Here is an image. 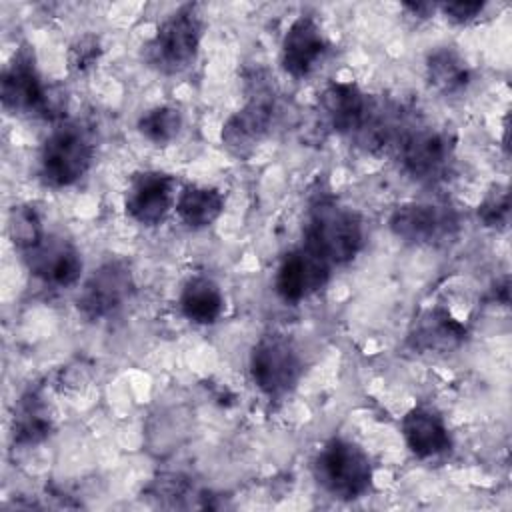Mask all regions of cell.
<instances>
[{
	"label": "cell",
	"mask_w": 512,
	"mask_h": 512,
	"mask_svg": "<svg viewBox=\"0 0 512 512\" xmlns=\"http://www.w3.org/2000/svg\"><path fill=\"white\" fill-rule=\"evenodd\" d=\"M364 226L360 216L332 198H318L304 226V244L334 264L350 262L362 248Z\"/></svg>",
	"instance_id": "1"
},
{
	"label": "cell",
	"mask_w": 512,
	"mask_h": 512,
	"mask_svg": "<svg viewBox=\"0 0 512 512\" xmlns=\"http://www.w3.org/2000/svg\"><path fill=\"white\" fill-rule=\"evenodd\" d=\"M202 14L196 4H184L172 12L144 44L146 66L164 76H174L192 66L202 40Z\"/></svg>",
	"instance_id": "2"
},
{
	"label": "cell",
	"mask_w": 512,
	"mask_h": 512,
	"mask_svg": "<svg viewBox=\"0 0 512 512\" xmlns=\"http://www.w3.org/2000/svg\"><path fill=\"white\" fill-rule=\"evenodd\" d=\"M2 106L14 114H28L40 118H58L66 108L62 92L48 88L36 68L34 54L22 46L6 64L0 80Z\"/></svg>",
	"instance_id": "3"
},
{
	"label": "cell",
	"mask_w": 512,
	"mask_h": 512,
	"mask_svg": "<svg viewBox=\"0 0 512 512\" xmlns=\"http://www.w3.org/2000/svg\"><path fill=\"white\" fill-rule=\"evenodd\" d=\"M316 482L338 500H356L372 486V462L354 442L344 438L328 440L314 458Z\"/></svg>",
	"instance_id": "4"
},
{
	"label": "cell",
	"mask_w": 512,
	"mask_h": 512,
	"mask_svg": "<svg viewBox=\"0 0 512 512\" xmlns=\"http://www.w3.org/2000/svg\"><path fill=\"white\" fill-rule=\"evenodd\" d=\"M94 142L86 128L62 124L50 132L40 150V176L52 188L76 184L92 166Z\"/></svg>",
	"instance_id": "5"
},
{
	"label": "cell",
	"mask_w": 512,
	"mask_h": 512,
	"mask_svg": "<svg viewBox=\"0 0 512 512\" xmlns=\"http://www.w3.org/2000/svg\"><path fill=\"white\" fill-rule=\"evenodd\" d=\"M302 358L294 342L284 334L262 336L250 352V376L254 386L272 400L290 394L302 376Z\"/></svg>",
	"instance_id": "6"
},
{
	"label": "cell",
	"mask_w": 512,
	"mask_h": 512,
	"mask_svg": "<svg viewBox=\"0 0 512 512\" xmlns=\"http://www.w3.org/2000/svg\"><path fill=\"white\" fill-rule=\"evenodd\" d=\"M454 142V136L444 128L410 122L392 150L408 176L434 180L448 170L454 156Z\"/></svg>",
	"instance_id": "7"
},
{
	"label": "cell",
	"mask_w": 512,
	"mask_h": 512,
	"mask_svg": "<svg viewBox=\"0 0 512 512\" xmlns=\"http://www.w3.org/2000/svg\"><path fill=\"white\" fill-rule=\"evenodd\" d=\"M134 278L126 262L108 260L96 268L84 282L76 306L86 320H104L114 316L132 296Z\"/></svg>",
	"instance_id": "8"
},
{
	"label": "cell",
	"mask_w": 512,
	"mask_h": 512,
	"mask_svg": "<svg viewBox=\"0 0 512 512\" xmlns=\"http://www.w3.org/2000/svg\"><path fill=\"white\" fill-rule=\"evenodd\" d=\"M388 224L396 238L416 246L444 244L458 230L456 212L432 202H406L392 212Z\"/></svg>",
	"instance_id": "9"
},
{
	"label": "cell",
	"mask_w": 512,
	"mask_h": 512,
	"mask_svg": "<svg viewBox=\"0 0 512 512\" xmlns=\"http://www.w3.org/2000/svg\"><path fill=\"white\" fill-rule=\"evenodd\" d=\"M332 264L318 252L302 244L288 252L280 262L274 278L276 294L290 304H298L326 286Z\"/></svg>",
	"instance_id": "10"
},
{
	"label": "cell",
	"mask_w": 512,
	"mask_h": 512,
	"mask_svg": "<svg viewBox=\"0 0 512 512\" xmlns=\"http://www.w3.org/2000/svg\"><path fill=\"white\" fill-rule=\"evenodd\" d=\"M174 202V176L158 170H146L130 180L124 198V208L134 222L142 226H156L168 216Z\"/></svg>",
	"instance_id": "11"
},
{
	"label": "cell",
	"mask_w": 512,
	"mask_h": 512,
	"mask_svg": "<svg viewBox=\"0 0 512 512\" xmlns=\"http://www.w3.org/2000/svg\"><path fill=\"white\" fill-rule=\"evenodd\" d=\"M28 270L48 286L68 288L80 280L82 256L78 248L54 234H46L38 246L24 252Z\"/></svg>",
	"instance_id": "12"
},
{
	"label": "cell",
	"mask_w": 512,
	"mask_h": 512,
	"mask_svg": "<svg viewBox=\"0 0 512 512\" xmlns=\"http://www.w3.org/2000/svg\"><path fill=\"white\" fill-rule=\"evenodd\" d=\"M326 38L312 16H298L282 38L280 62L292 78H306L322 60Z\"/></svg>",
	"instance_id": "13"
},
{
	"label": "cell",
	"mask_w": 512,
	"mask_h": 512,
	"mask_svg": "<svg viewBox=\"0 0 512 512\" xmlns=\"http://www.w3.org/2000/svg\"><path fill=\"white\" fill-rule=\"evenodd\" d=\"M274 116L272 100L266 96H256L248 100L240 110H236L222 126V144L236 156L252 152L256 144L268 134Z\"/></svg>",
	"instance_id": "14"
},
{
	"label": "cell",
	"mask_w": 512,
	"mask_h": 512,
	"mask_svg": "<svg viewBox=\"0 0 512 512\" xmlns=\"http://www.w3.org/2000/svg\"><path fill=\"white\" fill-rule=\"evenodd\" d=\"M366 96L354 82H330L320 94V112L328 126L338 134H350L360 128L368 110Z\"/></svg>",
	"instance_id": "15"
},
{
	"label": "cell",
	"mask_w": 512,
	"mask_h": 512,
	"mask_svg": "<svg viewBox=\"0 0 512 512\" xmlns=\"http://www.w3.org/2000/svg\"><path fill=\"white\" fill-rule=\"evenodd\" d=\"M402 436L408 450L416 458H434L450 448V432L436 412L430 408H412L402 418Z\"/></svg>",
	"instance_id": "16"
},
{
	"label": "cell",
	"mask_w": 512,
	"mask_h": 512,
	"mask_svg": "<svg viewBox=\"0 0 512 512\" xmlns=\"http://www.w3.org/2000/svg\"><path fill=\"white\" fill-rule=\"evenodd\" d=\"M466 338V326L458 322L448 310H426L408 336L414 350L420 352H448L458 348Z\"/></svg>",
	"instance_id": "17"
},
{
	"label": "cell",
	"mask_w": 512,
	"mask_h": 512,
	"mask_svg": "<svg viewBox=\"0 0 512 512\" xmlns=\"http://www.w3.org/2000/svg\"><path fill=\"white\" fill-rule=\"evenodd\" d=\"M180 310L194 324H214L224 312L220 286L206 276L190 278L180 292Z\"/></svg>",
	"instance_id": "18"
},
{
	"label": "cell",
	"mask_w": 512,
	"mask_h": 512,
	"mask_svg": "<svg viewBox=\"0 0 512 512\" xmlns=\"http://www.w3.org/2000/svg\"><path fill=\"white\" fill-rule=\"evenodd\" d=\"M224 210V196L218 188L190 184L176 198V214L192 230L208 228Z\"/></svg>",
	"instance_id": "19"
},
{
	"label": "cell",
	"mask_w": 512,
	"mask_h": 512,
	"mask_svg": "<svg viewBox=\"0 0 512 512\" xmlns=\"http://www.w3.org/2000/svg\"><path fill=\"white\" fill-rule=\"evenodd\" d=\"M426 76L430 86L444 96L462 94L472 80L466 60L454 48L448 46L436 48L428 54Z\"/></svg>",
	"instance_id": "20"
},
{
	"label": "cell",
	"mask_w": 512,
	"mask_h": 512,
	"mask_svg": "<svg viewBox=\"0 0 512 512\" xmlns=\"http://www.w3.org/2000/svg\"><path fill=\"white\" fill-rule=\"evenodd\" d=\"M52 434V418L46 404L36 392H28L20 398L14 414L12 436L20 446H34L44 442Z\"/></svg>",
	"instance_id": "21"
},
{
	"label": "cell",
	"mask_w": 512,
	"mask_h": 512,
	"mask_svg": "<svg viewBox=\"0 0 512 512\" xmlns=\"http://www.w3.org/2000/svg\"><path fill=\"white\" fill-rule=\"evenodd\" d=\"M184 124V116L180 112V108L170 106V104H162V106H154L150 110H146L140 118H138V132L152 144L164 146L168 142H172Z\"/></svg>",
	"instance_id": "22"
},
{
	"label": "cell",
	"mask_w": 512,
	"mask_h": 512,
	"mask_svg": "<svg viewBox=\"0 0 512 512\" xmlns=\"http://www.w3.org/2000/svg\"><path fill=\"white\" fill-rule=\"evenodd\" d=\"M8 234L18 250L28 252L42 242L46 236L38 210L30 204L14 206L8 216Z\"/></svg>",
	"instance_id": "23"
},
{
	"label": "cell",
	"mask_w": 512,
	"mask_h": 512,
	"mask_svg": "<svg viewBox=\"0 0 512 512\" xmlns=\"http://www.w3.org/2000/svg\"><path fill=\"white\" fill-rule=\"evenodd\" d=\"M510 214L508 190L506 186H496L488 192V196L478 206V218L488 228H506Z\"/></svg>",
	"instance_id": "24"
},
{
	"label": "cell",
	"mask_w": 512,
	"mask_h": 512,
	"mask_svg": "<svg viewBox=\"0 0 512 512\" xmlns=\"http://www.w3.org/2000/svg\"><path fill=\"white\" fill-rule=\"evenodd\" d=\"M100 54H102V46L98 36L84 34L72 42L68 50V66L72 72L84 74L96 66Z\"/></svg>",
	"instance_id": "25"
},
{
	"label": "cell",
	"mask_w": 512,
	"mask_h": 512,
	"mask_svg": "<svg viewBox=\"0 0 512 512\" xmlns=\"http://www.w3.org/2000/svg\"><path fill=\"white\" fill-rule=\"evenodd\" d=\"M484 2H446L440 6L442 14L454 24H468L484 12Z\"/></svg>",
	"instance_id": "26"
},
{
	"label": "cell",
	"mask_w": 512,
	"mask_h": 512,
	"mask_svg": "<svg viewBox=\"0 0 512 512\" xmlns=\"http://www.w3.org/2000/svg\"><path fill=\"white\" fill-rule=\"evenodd\" d=\"M404 8L410 10L414 16H420V18L428 16L430 12H434V4H428V2H416V4L414 2H406Z\"/></svg>",
	"instance_id": "27"
}]
</instances>
